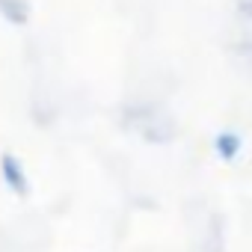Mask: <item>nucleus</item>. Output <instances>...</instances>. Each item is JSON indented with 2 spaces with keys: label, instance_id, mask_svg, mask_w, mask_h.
Masks as SVG:
<instances>
[{
  "label": "nucleus",
  "instance_id": "obj_1",
  "mask_svg": "<svg viewBox=\"0 0 252 252\" xmlns=\"http://www.w3.org/2000/svg\"><path fill=\"white\" fill-rule=\"evenodd\" d=\"M0 175H3L6 190H12L15 196H27V193H30V181H27V175H24V166H21V160H18L12 152L0 155Z\"/></svg>",
  "mask_w": 252,
  "mask_h": 252
},
{
  "label": "nucleus",
  "instance_id": "obj_2",
  "mask_svg": "<svg viewBox=\"0 0 252 252\" xmlns=\"http://www.w3.org/2000/svg\"><path fill=\"white\" fill-rule=\"evenodd\" d=\"M240 149H243V137L237 131H220L214 137V152L222 163H234L240 158Z\"/></svg>",
  "mask_w": 252,
  "mask_h": 252
},
{
  "label": "nucleus",
  "instance_id": "obj_3",
  "mask_svg": "<svg viewBox=\"0 0 252 252\" xmlns=\"http://www.w3.org/2000/svg\"><path fill=\"white\" fill-rule=\"evenodd\" d=\"M0 18L12 27H24L30 21V0H0Z\"/></svg>",
  "mask_w": 252,
  "mask_h": 252
}]
</instances>
